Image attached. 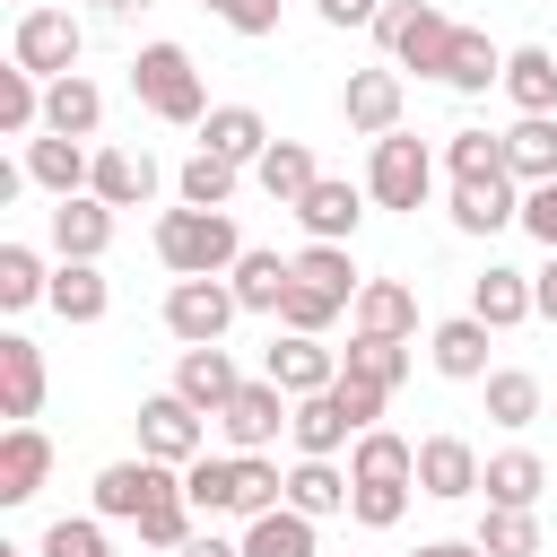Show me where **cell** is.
I'll list each match as a JSON object with an SVG mask.
<instances>
[{
	"label": "cell",
	"mask_w": 557,
	"mask_h": 557,
	"mask_svg": "<svg viewBox=\"0 0 557 557\" xmlns=\"http://www.w3.org/2000/svg\"><path fill=\"white\" fill-rule=\"evenodd\" d=\"M244 252H252V244H244V226H235L226 209H165V218H157V261H165L174 278H226Z\"/></svg>",
	"instance_id": "6da1fadb"
},
{
	"label": "cell",
	"mask_w": 557,
	"mask_h": 557,
	"mask_svg": "<svg viewBox=\"0 0 557 557\" xmlns=\"http://www.w3.org/2000/svg\"><path fill=\"white\" fill-rule=\"evenodd\" d=\"M131 96L157 113V122H209V96H200V70H191V52L183 44H139V61H131Z\"/></svg>",
	"instance_id": "7a4b0ae2"
},
{
	"label": "cell",
	"mask_w": 557,
	"mask_h": 557,
	"mask_svg": "<svg viewBox=\"0 0 557 557\" xmlns=\"http://www.w3.org/2000/svg\"><path fill=\"white\" fill-rule=\"evenodd\" d=\"M374 35H383V52H392V70H418V78H444V61H453V17L435 9V0H392L383 17H374Z\"/></svg>",
	"instance_id": "3957f363"
},
{
	"label": "cell",
	"mask_w": 557,
	"mask_h": 557,
	"mask_svg": "<svg viewBox=\"0 0 557 557\" xmlns=\"http://www.w3.org/2000/svg\"><path fill=\"white\" fill-rule=\"evenodd\" d=\"M78 52H87V26H78L70 9H26L17 35H9V61L35 70L44 87H52V78H78Z\"/></svg>",
	"instance_id": "277c9868"
},
{
	"label": "cell",
	"mask_w": 557,
	"mask_h": 557,
	"mask_svg": "<svg viewBox=\"0 0 557 557\" xmlns=\"http://www.w3.org/2000/svg\"><path fill=\"white\" fill-rule=\"evenodd\" d=\"M426 191H435L426 139H409V131L374 139V157H366V200H374V209H426Z\"/></svg>",
	"instance_id": "5b68a950"
},
{
	"label": "cell",
	"mask_w": 557,
	"mask_h": 557,
	"mask_svg": "<svg viewBox=\"0 0 557 557\" xmlns=\"http://www.w3.org/2000/svg\"><path fill=\"white\" fill-rule=\"evenodd\" d=\"M139 453H148V461H165V470H191V461L209 453L200 409H191L183 392H148V400H139Z\"/></svg>",
	"instance_id": "8992f818"
},
{
	"label": "cell",
	"mask_w": 557,
	"mask_h": 557,
	"mask_svg": "<svg viewBox=\"0 0 557 557\" xmlns=\"http://www.w3.org/2000/svg\"><path fill=\"white\" fill-rule=\"evenodd\" d=\"M235 313H244V305H235L226 278H174V287H165V331H174L183 348H218Z\"/></svg>",
	"instance_id": "52a82bcc"
},
{
	"label": "cell",
	"mask_w": 557,
	"mask_h": 557,
	"mask_svg": "<svg viewBox=\"0 0 557 557\" xmlns=\"http://www.w3.org/2000/svg\"><path fill=\"white\" fill-rule=\"evenodd\" d=\"M174 487H183V470H165V461H148V453H139V461H104L87 496H96V513H104V522H139V513H148L157 496H174Z\"/></svg>",
	"instance_id": "ba28073f"
},
{
	"label": "cell",
	"mask_w": 557,
	"mask_h": 557,
	"mask_svg": "<svg viewBox=\"0 0 557 557\" xmlns=\"http://www.w3.org/2000/svg\"><path fill=\"white\" fill-rule=\"evenodd\" d=\"M278 426H296V409H287V392L261 374V383H244L226 409H218V435H226V453H270L278 444Z\"/></svg>",
	"instance_id": "9c48e42d"
},
{
	"label": "cell",
	"mask_w": 557,
	"mask_h": 557,
	"mask_svg": "<svg viewBox=\"0 0 557 557\" xmlns=\"http://www.w3.org/2000/svg\"><path fill=\"white\" fill-rule=\"evenodd\" d=\"M479 479H487V461L470 453V435H426L418 444V496L461 505V496H479Z\"/></svg>",
	"instance_id": "30bf717a"
},
{
	"label": "cell",
	"mask_w": 557,
	"mask_h": 557,
	"mask_svg": "<svg viewBox=\"0 0 557 557\" xmlns=\"http://www.w3.org/2000/svg\"><path fill=\"white\" fill-rule=\"evenodd\" d=\"M287 400H313V392H331L339 383V348H322V339H305V331H287V339H270V366H261Z\"/></svg>",
	"instance_id": "8fae6325"
},
{
	"label": "cell",
	"mask_w": 557,
	"mask_h": 557,
	"mask_svg": "<svg viewBox=\"0 0 557 557\" xmlns=\"http://www.w3.org/2000/svg\"><path fill=\"white\" fill-rule=\"evenodd\" d=\"M339 122L366 131V139H392V131H400V70H348Z\"/></svg>",
	"instance_id": "7c38bea8"
},
{
	"label": "cell",
	"mask_w": 557,
	"mask_h": 557,
	"mask_svg": "<svg viewBox=\"0 0 557 557\" xmlns=\"http://www.w3.org/2000/svg\"><path fill=\"white\" fill-rule=\"evenodd\" d=\"M17 165H26V183H35V191L78 200V191H87V174H96V148H87V139H52V131H44V139H26V157H17Z\"/></svg>",
	"instance_id": "4fadbf2b"
},
{
	"label": "cell",
	"mask_w": 557,
	"mask_h": 557,
	"mask_svg": "<svg viewBox=\"0 0 557 557\" xmlns=\"http://www.w3.org/2000/svg\"><path fill=\"white\" fill-rule=\"evenodd\" d=\"M35 409H44V348L26 331H0V418L35 426Z\"/></svg>",
	"instance_id": "5bb4252c"
},
{
	"label": "cell",
	"mask_w": 557,
	"mask_h": 557,
	"mask_svg": "<svg viewBox=\"0 0 557 557\" xmlns=\"http://www.w3.org/2000/svg\"><path fill=\"white\" fill-rule=\"evenodd\" d=\"M296 226H305V244H348L357 226H366V191L357 183H313L305 200H296Z\"/></svg>",
	"instance_id": "9a60e30c"
},
{
	"label": "cell",
	"mask_w": 557,
	"mask_h": 557,
	"mask_svg": "<svg viewBox=\"0 0 557 557\" xmlns=\"http://www.w3.org/2000/svg\"><path fill=\"white\" fill-rule=\"evenodd\" d=\"M52 479V435L44 426H9L0 435V505H35Z\"/></svg>",
	"instance_id": "2e32d148"
},
{
	"label": "cell",
	"mask_w": 557,
	"mask_h": 557,
	"mask_svg": "<svg viewBox=\"0 0 557 557\" xmlns=\"http://www.w3.org/2000/svg\"><path fill=\"white\" fill-rule=\"evenodd\" d=\"M104 244H113V209H104L96 191L52 200V252H61V261H104Z\"/></svg>",
	"instance_id": "e0dca14e"
},
{
	"label": "cell",
	"mask_w": 557,
	"mask_h": 557,
	"mask_svg": "<svg viewBox=\"0 0 557 557\" xmlns=\"http://www.w3.org/2000/svg\"><path fill=\"white\" fill-rule=\"evenodd\" d=\"M174 392H183L200 418H218V409L244 392V374H235V357H226V348H183V357H174Z\"/></svg>",
	"instance_id": "ac0fdd59"
},
{
	"label": "cell",
	"mask_w": 557,
	"mask_h": 557,
	"mask_svg": "<svg viewBox=\"0 0 557 557\" xmlns=\"http://www.w3.org/2000/svg\"><path fill=\"white\" fill-rule=\"evenodd\" d=\"M200 148H209V157H226V165H261V157H270V122H261L252 104H209Z\"/></svg>",
	"instance_id": "d6986e66"
},
{
	"label": "cell",
	"mask_w": 557,
	"mask_h": 557,
	"mask_svg": "<svg viewBox=\"0 0 557 557\" xmlns=\"http://www.w3.org/2000/svg\"><path fill=\"white\" fill-rule=\"evenodd\" d=\"M87 191H96L104 209H139V200L157 191V157H148V148H96Z\"/></svg>",
	"instance_id": "ffe728a7"
},
{
	"label": "cell",
	"mask_w": 557,
	"mask_h": 557,
	"mask_svg": "<svg viewBox=\"0 0 557 557\" xmlns=\"http://www.w3.org/2000/svg\"><path fill=\"white\" fill-rule=\"evenodd\" d=\"M453 226H461V235L522 226V183H513V174H496V183H453Z\"/></svg>",
	"instance_id": "44dd1931"
},
{
	"label": "cell",
	"mask_w": 557,
	"mask_h": 557,
	"mask_svg": "<svg viewBox=\"0 0 557 557\" xmlns=\"http://www.w3.org/2000/svg\"><path fill=\"white\" fill-rule=\"evenodd\" d=\"M470 313L487 322V331H513V322H531L540 305H531V270H505V261H487L479 278H470Z\"/></svg>",
	"instance_id": "7402d4cb"
},
{
	"label": "cell",
	"mask_w": 557,
	"mask_h": 557,
	"mask_svg": "<svg viewBox=\"0 0 557 557\" xmlns=\"http://www.w3.org/2000/svg\"><path fill=\"white\" fill-rule=\"evenodd\" d=\"M487 322L479 313H453V322H435V339H426V357H435V374H453V383H487Z\"/></svg>",
	"instance_id": "603a6c76"
},
{
	"label": "cell",
	"mask_w": 557,
	"mask_h": 557,
	"mask_svg": "<svg viewBox=\"0 0 557 557\" xmlns=\"http://www.w3.org/2000/svg\"><path fill=\"white\" fill-rule=\"evenodd\" d=\"M44 131L52 139H96L104 131V87L96 78H52L44 87Z\"/></svg>",
	"instance_id": "cb8c5ba5"
},
{
	"label": "cell",
	"mask_w": 557,
	"mask_h": 557,
	"mask_svg": "<svg viewBox=\"0 0 557 557\" xmlns=\"http://www.w3.org/2000/svg\"><path fill=\"white\" fill-rule=\"evenodd\" d=\"M348 313H357V339H409L418 331V296L400 278H366Z\"/></svg>",
	"instance_id": "d4e9b609"
},
{
	"label": "cell",
	"mask_w": 557,
	"mask_h": 557,
	"mask_svg": "<svg viewBox=\"0 0 557 557\" xmlns=\"http://www.w3.org/2000/svg\"><path fill=\"white\" fill-rule=\"evenodd\" d=\"M505 165H513V183H522V191L557 183V113H522V122L505 131Z\"/></svg>",
	"instance_id": "484cf974"
},
{
	"label": "cell",
	"mask_w": 557,
	"mask_h": 557,
	"mask_svg": "<svg viewBox=\"0 0 557 557\" xmlns=\"http://www.w3.org/2000/svg\"><path fill=\"white\" fill-rule=\"evenodd\" d=\"M226 287H235L244 313H278L287 287H296V261H287V252H244V261L226 270Z\"/></svg>",
	"instance_id": "4316f807"
},
{
	"label": "cell",
	"mask_w": 557,
	"mask_h": 557,
	"mask_svg": "<svg viewBox=\"0 0 557 557\" xmlns=\"http://www.w3.org/2000/svg\"><path fill=\"white\" fill-rule=\"evenodd\" d=\"M70 331H87V322H104V305H113V287H104V270L96 261H61L52 270V296H44Z\"/></svg>",
	"instance_id": "83f0119b"
},
{
	"label": "cell",
	"mask_w": 557,
	"mask_h": 557,
	"mask_svg": "<svg viewBox=\"0 0 557 557\" xmlns=\"http://www.w3.org/2000/svg\"><path fill=\"white\" fill-rule=\"evenodd\" d=\"M252 183H261L278 209H296V200L322 183V165H313V148H305V139H270V157L252 165Z\"/></svg>",
	"instance_id": "f1b7e54d"
},
{
	"label": "cell",
	"mask_w": 557,
	"mask_h": 557,
	"mask_svg": "<svg viewBox=\"0 0 557 557\" xmlns=\"http://www.w3.org/2000/svg\"><path fill=\"white\" fill-rule=\"evenodd\" d=\"M296 461H331L339 444H357V426H348V409L331 400V392H313V400H296Z\"/></svg>",
	"instance_id": "f546056e"
},
{
	"label": "cell",
	"mask_w": 557,
	"mask_h": 557,
	"mask_svg": "<svg viewBox=\"0 0 557 557\" xmlns=\"http://www.w3.org/2000/svg\"><path fill=\"white\" fill-rule=\"evenodd\" d=\"M479 496H487V505H522V513H531V505L548 496V461L513 444V453H496V461H487V479H479Z\"/></svg>",
	"instance_id": "4dcf8cb0"
},
{
	"label": "cell",
	"mask_w": 557,
	"mask_h": 557,
	"mask_svg": "<svg viewBox=\"0 0 557 557\" xmlns=\"http://www.w3.org/2000/svg\"><path fill=\"white\" fill-rule=\"evenodd\" d=\"M444 87H453V96H487V87H505V52H496L479 26H461V35H453V61H444Z\"/></svg>",
	"instance_id": "1f68e13d"
},
{
	"label": "cell",
	"mask_w": 557,
	"mask_h": 557,
	"mask_svg": "<svg viewBox=\"0 0 557 557\" xmlns=\"http://www.w3.org/2000/svg\"><path fill=\"white\" fill-rule=\"evenodd\" d=\"M505 96H513L522 113H557V52H548V44L505 52Z\"/></svg>",
	"instance_id": "d6a6232c"
},
{
	"label": "cell",
	"mask_w": 557,
	"mask_h": 557,
	"mask_svg": "<svg viewBox=\"0 0 557 557\" xmlns=\"http://www.w3.org/2000/svg\"><path fill=\"white\" fill-rule=\"evenodd\" d=\"M348 479H409V487H418V444L392 435V426H374V435L348 444Z\"/></svg>",
	"instance_id": "836d02e7"
},
{
	"label": "cell",
	"mask_w": 557,
	"mask_h": 557,
	"mask_svg": "<svg viewBox=\"0 0 557 557\" xmlns=\"http://www.w3.org/2000/svg\"><path fill=\"white\" fill-rule=\"evenodd\" d=\"M44 296H52L44 252H35V244H0V313H26V305H44Z\"/></svg>",
	"instance_id": "e575fe53"
},
{
	"label": "cell",
	"mask_w": 557,
	"mask_h": 557,
	"mask_svg": "<svg viewBox=\"0 0 557 557\" xmlns=\"http://www.w3.org/2000/svg\"><path fill=\"white\" fill-rule=\"evenodd\" d=\"M339 374H357L374 392H400L409 383V339H348L339 348Z\"/></svg>",
	"instance_id": "d590c367"
},
{
	"label": "cell",
	"mask_w": 557,
	"mask_h": 557,
	"mask_svg": "<svg viewBox=\"0 0 557 557\" xmlns=\"http://www.w3.org/2000/svg\"><path fill=\"white\" fill-rule=\"evenodd\" d=\"M348 487H357V479L331 470V461H296V470H287V505L313 513V522H322V513H348Z\"/></svg>",
	"instance_id": "8d00e7d4"
},
{
	"label": "cell",
	"mask_w": 557,
	"mask_h": 557,
	"mask_svg": "<svg viewBox=\"0 0 557 557\" xmlns=\"http://www.w3.org/2000/svg\"><path fill=\"white\" fill-rule=\"evenodd\" d=\"M244 557H313V513L278 505V513L244 522Z\"/></svg>",
	"instance_id": "74e56055"
},
{
	"label": "cell",
	"mask_w": 557,
	"mask_h": 557,
	"mask_svg": "<svg viewBox=\"0 0 557 557\" xmlns=\"http://www.w3.org/2000/svg\"><path fill=\"white\" fill-rule=\"evenodd\" d=\"M444 165H453V183H496V174H513V165H505V131H453V139H444Z\"/></svg>",
	"instance_id": "f35d334b"
},
{
	"label": "cell",
	"mask_w": 557,
	"mask_h": 557,
	"mask_svg": "<svg viewBox=\"0 0 557 557\" xmlns=\"http://www.w3.org/2000/svg\"><path fill=\"white\" fill-rule=\"evenodd\" d=\"M540 400H548V392H540L531 366H496V374H487V418H496V426H531Z\"/></svg>",
	"instance_id": "ab89813d"
},
{
	"label": "cell",
	"mask_w": 557,
	"mask_h": 557,
	"mask_svg": "<svg viewBox=\"0 0 557 557\" xmlns=\"http://www.w3.org/2000/svg\"><path fill=\"white\" fill-rule=\"evenodd\" d=\"M0 131H9V139H35V131H44V78L17 70V61L0 70Z\"/></svg>",
	"instance_id": "60d3db41"
},
{
	"label": "cell",
	"mask_w": 557,
	"mask_h": 557,
	"mask_svg": "<svg viewBox=\"0 0 557 557\" xmlns=\"http://www.w3.org/2000/svg\"><path fill=\"white\" fill-rule=\"evenodd\" d=\"M296 278L322 287V296H339V305H357V287H366L357 261H348V244H305V252H296Z\"/></svg>",
	"instance_id": "b9f144b4"
},
{
	"label": "cell",
	"mask_w": 557,
	"mask_h": 557,
	"mask_svg": "<svg viewBox=\"0 0 557 557\" xmlns=\"http://www.w3.org/2000/svg\"><path fill=\"white\" fill-rule=\"evenodd\" d=\"M479 548H487V557H540V513L487 505V513H479Z\"/></svg>",
	"instance_id": "7bdbcfd3"
},
{
	"label": "cell",
	"mask_w": 557,
	"mask_h": 557,
	"mask_svg": "<svg viewBox=\"0 0 557 557\" xmlns=\"http://www.w3.org/2000/svg\"><path fill=\"white\" fill-rule=\"evenodd\" d=\"M235 183H244V165H226V157H209V148H200V157L183 165V209H226V200H235Z\"/></svg>",
	"instance_id": "ee69618b"
},
{
	"label": "cell",
	"mask_w": 557,
	"mask_h": 557,
	"mask_svg": "<svg viewBox=\"0 0 557 557\" xmlns=\"http://www.w3.org/2000/svg\"><path fill=\"white\" fill-rule=\"evenodd\" d=\"M183 496H191V513H226V496H235V453H200L191 470H183Z\"/></svg>",
	"instance_id": "f6af8a7d"
},
{
	"label": "cell",
	"mask_w": 557,
	"mask_h": 557,
	"mask_svg": "<svg viewBox=\"0 0 557 557\" xmlns=\"http://www.w3.org/2000/svg\"><path fill=\"white\" fill-rule=\"evenodd\" d=\"M35 557H113V540H104V513H61V522L35 540Z\"/></svg>",
	"instance_id": "bcb514c9"
},
{
	"label": "cell",
	"mask_w": 557,
	"mask_h": 557,
	"mask_svg": "<svg viewBox=\"0 0 557 557\" xmlns=\"http://www.w3.org/2000/svg\"><path fill=\"white\" fill-rule=\"evenodd\" d=\"M348 513H357L366 531H392V522L409 513V479H357V487H348Z\"/></svg>",
	"instance_id": "7dc6e473"
},
{
	"label": "cell",
	"mask_w": 557,
	"mask_h": 557,
	"mask_svg": "<svg viewBox=\"0 0 557 557\" xmlns=\"http://www.w3.org/2000/svg\"><path fill=\"white\" fill-rule=\"evenodd\" d=\"M139 540H148V548H174V557H183V548L200 540V531H191V496H183V487H174V496H157V505L139 513Z\"/></svg>",
	"instance_id": "c3c4849f"
},
{
	"label": "cell",
	"mask_w": 557,
	"mask_h": 557,
	"mask_svg": "<svg viewBox=\"0 0 557 557\" xmlns=\"http://www.w3.org/2000/svg\"><path fill=\"white\" fill-rule=\"evenodd\" d=\"M339 313H348V305H339V296H322V287H305V278H296V287H287V305H278V322H287V331H305V339H322Z\"/></svg>",
	"instance_id": "681fc988"
},
{
	"label": "cell",
	"mask_w": 557,
	"mask_h": 557,
	"mask_svg": "<svg viewBox=\"0 0 557 557\" xmlns=\"http://www.w3.org/2000/svg\"><path fill=\"white\" fill-rule=\"evenodd\" d=\"M331 400L348 409V426H357V435H374V426H383V400H392V392H374V383H357V374H339V383H331Z\"/></svg>",
	"instance_id": "f907efd6"
},
{
	"label": "cell",
	"mask_w": 557,
	"mask_h": 557,
	"mask_svg": "<svg viewBox=\"0 0 557 557\" xmlns=\"http://www.w3.org/2000/svg\"><path fill=\"white\" fill-rule=\"evenodd\" d=\"M200 9H209V17H226V26H235V35H252V44H261V35H278V0H200Z\"/></svg>",
	"instance_id": "816d5d0a"
},
{
	"label": "cell",
	"mask_w": 557,
	"mask_h": 557,
	"mask_svg": "<svg viewBox=\"0 0 557 557\" xmlns=\"http://www.w3.org/2000/svg\"><path fill=\"white\" fill-rule=\"evenodd\" d=\"M522 226L557 252V183H540V191H522Z\"/></svg>",
	"instance_id": "f5cc1de1"
},
{
	"label": "cell",
	"mask_w": 557,
	"mask_h": 557,
	"mask_svg": "<svg viewBox=\"0 0 557 557\" xmlns=\"http://www.w3.org/2000/svg\"><path fill=\"white\" fill-rule=\"evenodd\" d=\"M313 9H322V26H374L392 0H313Z\"/></svg>",
	"instance_id": "db71d44e"
},
{
	"label": "cell",
	"mask_w": 557,
	"mask_h": 557,
	"mask_svg": "<svg viewBox=\"0 0 557 557\" xmlns=\"http://www.w3.org/2000/svg\"><path fill=\"white\" fill-rule=\"evenodd\" d=\"M531 305H540V322H557V252H548V270H531Z\"/></svg>",
	"instance_id": "11a10c76"
},
{
	"label": "cell",
	"mask_w": 557,
	"mask_h": 557,
	"mask_svg": "<svg viewBox=\"0 0 557 557\" xmlns=\"http://www.w3.org/2000/svg\"><path fill=\"white\" fill-rule=\"evenodd\" d=\"M183 557H244V540H218V531H200V540H191Z\"/></svg>",
	"instance_id": "9f6ffc18"
},
{
	"label": "cell",
	"mask_w": 557,
	"mask_h": 557,
	"mask_svg": "<svg viewBox=\"0 0 557 557\" xmlns=\"http://www.w3.org/2000/svg\"><path fill=\"white\" fill-rule=\"evenodd\" d=\"M418 557H487V548H479V540H426Z\"/></svg>",
	"instance_id": "6f0895ef"
},
{
	"label": "cell",
	"mask_w": 557,
	"mask_h": 557,
	"mask_svg": "<svg viewBox=\"0 0 557 557\" xmlns=\"http://www.w3.org/2000/svg\"><path fill=\"white\" fill-rule=\"evenodd\" d=\"M96 9H104V17H131V9H148V0H96Z\"/></svg>",
	"instance_id": "680465c9"
},
{
	"label": "cell",
	"mask_w": 557,
	"mask_h": 557,
	"mask_svg": "<svg viewBox=\"0 0 557 557\" xmlns=\"http://www.w3.org/2000/svg\"><path fill=\"white\" fill-rule=\"evenodd\" d=\"M0 557H26V548H0Z\"/></svg>",
	"instance_id": "91938a15"
}]
</instances>
